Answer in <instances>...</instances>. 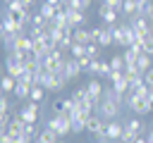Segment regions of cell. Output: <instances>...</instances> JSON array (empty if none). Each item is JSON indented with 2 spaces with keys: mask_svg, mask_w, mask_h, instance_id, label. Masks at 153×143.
I'll use <instances>...</instances> for the list:
<instances>
[{
  "mask_svg": "<svg viewBox=\"0 0 153 143\" xmlns=\"http://www.w3.org/2000/svg\"><path fill=\"white\" fill-rule=\"evenodd\" d=\"M65 83H67V76L62 74V72H57V74H53V72H43V76H41V86L45 88V91H53V93H57V91H62L65 88Z\"/></svg>",
  "mask_w": 153,
  "mask_h": 143,
  "instance_id": "cell-1",
  "label": "cell"
},
{
  "mask_svg": "<svg viewBox=\"0 0 153 143\" xmlns=\"http://www.w3.org/2000/svg\"><path fill=\"white\" fill-rule=\"evenodd\" d=\"M129 26L136 31L139 41H143L146 36H151V33H153V21H151V19H146V17H141V14H131V17H129Z\"/></svg>",
  "mask_w": 153,
  "mask_h": 143,
  "instance_id": "cell-2",
  "label": "cell"
},
{
  "mask_svg": "<svg viewBox=\"0 0 153 143\" xmlns=\"http://www.w3.org/2000/svg\"><path fill=\"white\" fill-rule=\"evenodd\" d=\"M127 107H129L131 112H136V114H148V112H153V102H151L148 98L136 95V93H127Z\"/></svg>",
  "mask_w": 153,
  "mask_h": 143,
  "instance_id": "cell-3",
  "label": "cell"
},
{
  "mask_svg": "<svg viewBox=\"0 0 153 143\" xmlns=\"http://www.w3.org/2000/svg\"><path fill=\"white\" fill-rule=\"evenodd\" d=\"M96 114H98L100 119H105V122H112V119H117V114H120V102H115V100H110V98H103V100L98 102Z\"/></svg>",
  "mask_w": 153,
  "mask_h": 143,
  "instance_id": "cell-4",
  "label": "cell"
},
{
  "mask_svg": "<svg viewBox=\"0 0 153 143\" xmlns=\"http://www.w3.org/2000/svg\"><path fill=\"white\" fill-rule=\"evenodd\" d=\"M45 126H50L60 138L62 136H67V133H72V119H69V114H55V117H50L48 119V124Z\"/></svg>",
  "mask_w": 153,
  "mask_h": 143,
  "instance_id": "cell-5",
  "label": "cell"
},
{
  "mask_svg": "<svg viewBox=\"0 0 153 143\" xmlns=\"http://www.w3.org/2000/svg\"><path fill=\"white\" fill-rule=\"evenodd\" d=\"M91 31V41L93 43H98L100 48H105V45H112L115 43V38H112V33H110V29L108 26H96V29H88Z\"/></svg>",
  "mask_w": 153,
  "mask_h": 143,
  "instance_id": "cell-6",
  "label": "cell"
},
{
  "mask_svg": "<svg viewBox=\"0 0 153 143\" xmlns=\"http://www.w3.org/2000/svg\"><path fill=\"white\" fill-rule=\"evenodd\" d=\"M65 62H67V60L62 57V50H53V52L48 55V60H45V64H43V67H45L48 72L57 74V72H62V69H65Z\"/></svg>",
  "mask_w": 153,
  "mask_h": 143,
  "instance_id": "cell-7",
  "label": "cell"
},
{
  "mask_svg": "<svg viewBox=\"0 0 153 143\" xmlns=\"http://www.w3.org/2000/svg\"><path fill=\"white\" fill-rule=\"evenodd\" d=\"M38 107H41V102H29V105H24L17 114H19L26 124H36V122H38V114H41V110H38Z\"/></svg>",
  "mask_w": 153,
  "mask_h": 143,
  "instance_id": "cell-8",
  "label": "cell"
},
{
  "mask_svg": "<svg viewBox=\"0 0 153 143\" xmlns=\"http://www.w3.org/2000/svg\"><path fill=\"white\" fill-rule=\"evenodd\" d=\"M120 14H122L120 10H115V7L105 5V2H100V7H98V17H100L105 24H117V17H120Z\"/></svg>",
  "mask_w": 153,
  "mask_h": 143,
  "instance_id": "cell-9",
  "label": "cell"
},
{
  "mask_svg": "<svg viewBox=\"0 0 153 143\" xmlns=\"http://www.w3.org/2000/svg\"><path fill=\"white\" fill-rule=\"evenodd\" d=\"M62 74L67 76V81H72V79H76L79 74H84V69H81V64H79V60H76V57H69V60L65 62Z\"/></svg>",
  "mask_w": 153,
  "mask_h": 143,
  "instance_id": "cell-10",
  "label": "cell"
},
{
  "mask_svg": "<svg viewBox=\"0 0 153 143\" xmlns=\"http://www.w3.org/2000/svg\"><path fill=\"white\" fill-rule=\"evenodd\" d=\"M88 74H93L96 79H103V76H110L112 74V67H110V62H100L96 57L93 64H91V69H88Z\"/></svg>",
  "mask_w": 153,
  "mask_h": 143,
  "instance_id": "cell-11",
  "label": "cell"
},
{
  "mask_svg": "<svg viewBox=\"0 0 153 143\" xmlns=\"http://www.w3.org/2000/svg\"><path fill=\"white\" fill-rule=\"evenodd\" d=\"M105 124H108L105 119H100L98 114H91V117H88V122H86V131H88V133H93V136H98V133H103V131H105Z\"/></svg>",
  "mask_w": 153,
  "mask_h": 143,
  "instance_id": "cell-12",
  "label": "cell"
},
{
  "mask_svg": "<svg viewBox=\"0 0 153 143\" xmlns=\"http://www.w3.org/2000/svg\"><path fill=\"white\" fill-rule=\"evenodd\" d=\"M86 88H88V95H91V100L98 105V102L103 100V91H105V88H103V83H100L98 79H91V81L86 83Z\"/></svg>",
  "mask_w": 153,
  "mask_h": 143,
  "instance_id": "cell-13",
  "label": "cell"
},
{
  "mask_svg": "<svg viewBox=\"0 0 153 143\" xmlns=\"http://www.w3.org/2000/svg\"><path fill=\"white\" fill-rule=\"evenodd\" d=\"M122 131H124V124H120L117 119H112V122L105 124V136H108L110 141H120V138H122Z\"/></svg>",
  "mask_w": 153,
  "mask_h": 143,
  "instance_id": "cell-14",
  "label": "cell"
},
{
  "mask_svg": "<svg viewBox=\"0 0 153 143\" xmlns=\"http://www.w3.org/2000/svg\"><path fill=\"white\" fill-rule=\"evenodd\" d=\"M67 21H69L72 29H74V26H84L86 14H84L81 10H72V7H67Z\"/></svg>",
  "mask_w": 153,
  "mask_h": 143,
  "instance_id": "cell-15",
  "label": "cell"
},
{
  "mask_svg": "<svg viewBox=\"0 0 153 143\" xmlns=\"http://www.w3.org/2000/svg\"><path fill=\"white\" fill-rule=\"evenodd\" d=\"M72 41L86 45V43H91V31L84 29V26H74V29H72Z\"/></svg>",
  "mask_w": 153,
  "mask_h": 143,
  "instance_id": "cell-16",
  "label": "cell"
},
{
  "mask_svg": "<svg viewBox=\"0 0 153 143\" xmlns=\"http://www.w3.org/2000/svg\"><path fill=\"white\" fill-rule=\"evenodd\" d=\"M76 105H84V102H88L91 100V95H88V88L86 86H76L74 91H72V95H69Z\"/></svg>",
  "mask_w": 153,
  "mask_h": 143,
  "instance_id": "cell-17",
  "label": "cell"
},
{
  "mask_svg": "<svg viewBox=\"0 0 153 143\" xmlns=\"http://www.w3.org/2000/svg\"><path fill=\"white\" fill-rule=\"evenodd\" d=\"M60 141V136L50 129V126H45V129H41V133H38V138L33 141V143H57Z\"/></svg>",
  "mask_w": 153,
  "mask_h": 143,
  "instance_id": "cell-18",
  "label": "cell"
},
{
  "mask_svg": "<svg viewBox=\"0 0 153 143\" xmlns=\"http://www.w3.org/2000/svg\"><path fill=\"white\" fill-rule=\"evenodd\" d=\"M31 83H26V81H22V79H17V86H14V95L19 98V100H24V98H29L31 95Z\"/></svg>",
  "mask_w": 153,
  "mask_h": 143,
  "instance_id": "cell-19",
  "label": "cell"
},
{
  "mask_svg": "<svg viewBox=\"0 0 153 143\" xmlns=\"http://www.w3.org/2000/svg\"><path fill=\"white\" fill-rule=\"evenodd\" d=\"M122 14H139V0H122Z\"/></svg>",
  "mask_w": 153,
  "mask_h": 143,
  "instance_id": "cell-20",
  "label": "cell"
},
{
  "mask_svg": "<svg viewBox=\"0 0 153 143\" xmlns=\"http://www.w3.org/2000/svg\"><path fill=\"white\" fill-rule=\"evenodd\" d=\"M136 67L141 69V72H148V69H153V60H151V55H139V60H136Z\"/></svg>",
  "mask_w": 153,
  "mask_h": 143,
  "instance_id": "cell-21",
  "label": "cell"
},
{
  "mask_svg": "<svg viewBox=\"0 0 153 143\" xmlns=\"http://www.w3.org/2000/svg\"><path fill=\"white\" fill-rule=\"evenodd\" d=\"M110 67H112L115 72H124V69H127V62H124L122 55H112V57H110Z\"/></svg>",
  "mask_w": 153,
  "mask_h": 143,
  "instance_id": "cell-22",
  "label": "cell"
},
{
  "mask_svg": "<svg viewBox=\"0 0 153 143\" xmlns=\"http://www.w3.org/2000/svg\"><path fill=\"white\" fill-rule=\"evenodd\" d=\"M14 86H17V79L10 76V74H5L2 76V93H14Z\"/></svg>",
  "mask_w": 153,
  "mask_h": 143,
  "instance_id": "cell-23",
  "label": "cell"
},
{
  "mask_svg": "<svg viewBox=\"0 0 153 143\" xmlns=\"http://www.w3.org/2000/svg\"><path fill=\"white\" fill-rule=\"evenodd\" d=\"M43 98H45V88H43V86H33L29 100H31V102H43Z\"/></svg>",
  "mask_w": 153,
  "mask_h": 143,
  "instance_id": "cell-24",
  "label": "cell"
},
{
  "mask_svg": "<svg viewBox=\"0 0 153 143\" xmlns=\"http://www.w3.org/2000/svg\"><path fill=\"white\" fill-rule=\"evenodd\" d=\"M139 14L146 17V19H151V14H153V0H143V2H139Z\"/></svg>",
  "mask_w": 153,
  "mask_h": 143,
  "instance_id": "cell-25",
  "label": "cell"
},
{
  "mask_svg": "<svg viewBox=\"0 0 153 143\" xmlns=\"http://www.w3.org/2000/svg\"><path fill=\"white\" fill-rule=\"evenodd\" d=\"M41 14H43L45 19H55L57 7H55V5H50V2H43V5H41Z\"/></svg>",
  "mask_w": 153,
  "mask_h": 143,
  "instance_id": "cell-26",
  "label": "cell"
},
{
  "mask_svg": "<svg viewBox=\"0 0 153 143\" xmlns=\"http://www.w3.org/2000/svg\"><path fill=\"white\" fill-rule=\"evenodd\" d=\"M38 133H41V129H38L36 124H26V126H24V136H26L29 141H36Z\"/></svg>",
  "mask_w": 153,
  "mask_h": 143,
  "instance_id": "cell-27",
  "label": "cell"
},
{
  "mask_svg": "<svg viewBox=\"0 0 153 143\" xmlns=\"http://www.w3.org/2000/svg\"><path fill=\"white\" fill-rule=\"evenodd\" d=\"M48 21H50V19H45V17L41 14V12H38V14H31V26H38V29H45V26H48Z\"/></svg>",
  "mask_w": 153,
  "mask_h": 143,
  "instance_id": "cell-28",
  "label": "cell"
},
{
  "mask_svg": "<svg viewBox=\"0 0 153 143\" xmlns=\"http://www.w3.org/2000/svg\"><path fill=\"white\" fill-rule=\"evenodd\" d=\"M122 57H124V62H127V64H136V60H139V52H136L134 48H127V50L122 52Z\"/></svg>",
  "mask_w": 153,
  "mask_h": 143,
  "instance_id": "cell-29",
  "label": "cell"
},
{
  "mask_svg": "<svg viewBox=\"0 0 153 143\" xmlns=\"http://www.w3.org/2000/svg\"><path fill=\"white\" fill-rule=\"evenodd\" d=\"M112 86H115V91H120V93H129V81H127V76H120L117 81H112Z\"/></svg>",
  "mask_w": 153,
  "mask_h": 143,
  "instance_id": "cell-30",
  "label": "cell"
},
{
  "mask_svg": "<svg viewBox=\"0 0 153 143\" xmlns=\"http://www.w3.org/2000/svg\"><path fill=\"white\" fill-rule=\"evenodd\" d=\"M69 52H72V57H81V55H86V45H81V43H74L72 48H69Z\"/></svg>",
  "mask_w": 153,
  "mask_h": 143,
  "instance_id": "cell-31",
  "label": "cell"
},
{
  "mask_svg": "<svg viewBox=\"0 0 153 143\" xmlns=\"http://www.w3.org/2000/svg\"><path fill=\"white\" fill-rule=\"evenodd\" d=\"M98 48H100V45H98V43H93V41H91V43H86V55H91V57L96 60V57L100 55V52H98Z\"/></svg>",
  "mask_w": 153,
  "mask_h": 143,
  "instance_id": "cell-32",
  "label": "cell"
},
{
  "mask_svg": "<svg viewBox=\"0 0 153 143\" xmlns=\"http://www.w3.org/2000/svg\"><path fill=\"white\" fill-rule=\"evenodd\" d=\"M79 64H81V69H84V72H88V69H91V64H93V57H91V55H81V57H79Z\"/></svg>",
  "mask_w": 153,
  "mask_h": 143,
  "instance_id": "cell-33",
  "label": "cell"
},
{
  "mask_svg": "<svg viewBox=\"0 0 153 143\" xmlns=\"http://www.w3.org/2000/svg\"><path fill=\"white\" fill-rule=\"evenodd\" d=\"M124 126H127V129H131V131H136V133H141V129H143V124H141L136 117H134V119H129Z\"/></svg>",
  "mask_w": 153,
  "mask_h": 143,
  "instance_id": "cell-34",
  "label": "cell"
},
{
  "mask_svg": "<svg viewBox=\"0 0 153 143\" xmlns=\"http://www.w3.org/2000/svg\"><path fill=\"white\" fill-rule=\"evenodd\" d=\"M50 107H53V112H55V114H62V107H65V98H55Z\"/></svg>",
  "mask_w": 153,
  "mask_h": 143,
  "instance_id": "cell-35",
  "label": "cell"
},
{
  "mask_svg": "<svg viewBox=\"0 0 153 143\" xmlns=\"http://www.w3.org/2000/svg\"><path fill=\"white\" fill-rule=\"evenodd\" d=\"M7 10H10V12H29V10H24L22 0H12V2L7 5Z\"/></svg>",
  "mask_w": 153,
  "mask_h": 143,
  "instance_id": "cell-36",
  "label": "cell"
},
{
  "mask_svg": "<svg viewBox=\"0 0 153 143\" xmlns=\"http://www.w3.org/2000/svg\"><path fill=\"white\" fill-rule=\"evenodd\" d=\"M2 112H12V107H10V100H7V95L2 93V98H0V114Z\"/></svg>",
  "mask_w": 153,
  "mask_h": 143,
  "instance_id": "cell-37",
  "label": "cell"
},
{
  "mask_svg": "<svg viewBox=\"0 0 153 143\" xmlns=\"http://www.w3.org/2000/svg\"><path fill=\"white\" fill-rule=\"evenodd\" d=\"M143 81H146V86H151V88H153V69L143 72Z\"/></svg>",
  "mask_w": 153,
  "mask_h": 143,
  "instance_id": "cell-38",
  "label": "cell"
},
{
  "mask_svg": "<svg viewBox=\"0 0 153 143\" xmlns=\"http://www.w3.org/2000/svg\"><path fill=\"white\" fill-rule=\"evenodd\" d=\"M22 5H24V10H31V5H33V0H22Z\"/></svg>",
  "mask_w": 153,
  "mask_h": 143,
  "instance_id": "cell-39",
  "label": "cell"
},
{
  "mask_svg": "<svg viewBox=\"0 0 153 143\" xmlns=\"http://www.w3.org/2000/svg\"><path fill=\"white\" fill-rule=\"evenodd\" d=\"M45 2H50V5H55V7H60V5H62V0H45Z\"/></svg>",
  "mask_w": 153,
  "mask_h": 143,
  "instance_id": "cell-40",
  "label": "cell"
},
{
  "mask_svg": "<svg viewBox=\"0 0 153 143\" xmlns=\"http://www.w3.org/2000/svg\"><path fill=\"white\" fill-rule=\"evenodd\" d=\"M136 143H148V138H143V136H139V138H136Z\"/></svg>",
  "mask_w": 153,
  "mask_h": 143,
  "instance_id": "cell-41",
  "label": "cell"
},
{
  "mask_svg": "<svg viewBox=\"0 0 153 143\" xmlns=\"http://www.w3.org/2000/svg\"><path fill=\"white\" fill-rule=\"evenodd\" d=\"M72 2H74V0H62V5H65V7H69Z\"/></svg>",
  "mask_w": 153,
  "mask_h": 143,
  "instance_id": "cell-42",
  "label": "cell"
},
{
  "mask_svg": "<svg viewBox=\"0 0 153 143\" xmlns=\"http://www.w3.org/2000/svg\"><path fill=\"white\" fill-rule=\"evenodd\" d=\"M148 100H151V102H153V88H151V91H148Z\"/></svg>",
  "mask_w": 153,
  "mask_h": 143,
  "instance_id": "cell-43",
  "label": "cell"
},
{
  "mask_svg": "<svg viewBox=\"0 0 153 143\" xmlns=\"http://www.w3.org/2000/svg\"><path fill=\"white\" fill-rule=\"evenodd\" d=\"M148 143H153V129H151V133H148Z\"/></svg>",
  "mask_w": 153,
  "mask_h": 143,
  "instance_id": "cell-44",
  "label": "cell"
},
{
  "mask_svg": "<svg viewBox=\"0 0 153 143\" xmlns=\"http://www.w3.org/2000/svg\"><path fill=\"white\" fill-rule=\"evenodd\" d=\"M2 2H5V5H10V2H12V0H2Z\"/></svg>",
  "mask_w": 153,
  "mask_h": 143,
  "instance_id": "cell-45",
  "label": "cell"
},
{
  "mask_svg": "<svg viewBox=\"0 0 153 143\" xmlns=\"http://www.w3.org/2000/svg\"><path fill=\"white\" fill-rule=\"evenodd\" d=\"M57 143H65V141H62V138H60V141H57Z\"/></svg>",
  "mask_w": 153,
  "mask_h": 143,
  "instance_id": "cell-46",
  "label": "cell"
},
{
  "mask_svg": "<svg viewBox=\"0 0 153 143\" xmlns=\"http://www.w3.org/2000/svg\"><path fill=\"white\" fill-rule=\"evenodd\" d=\"M151 21H153V14H151Z\"/></svg>",
  "mask_w": 153,
  "mask_h": 143,
  "instance_id": "cell-47",
  "label": "cell"
},
{
  "mask_svg": "<svg viewBox=\"0 0 153 143\" xmlns=\"http://www.w3.org/2000/svg\"><path fill=\"white\" fill-rule=\"evenodd\" d=\"M139 2H143V0H139Z\"/></svg>",
  "mask_w": 153,
  "mask_h": 143,
  "instance_id": "cell-48",
  "label": "cell"
}]
</instances>
